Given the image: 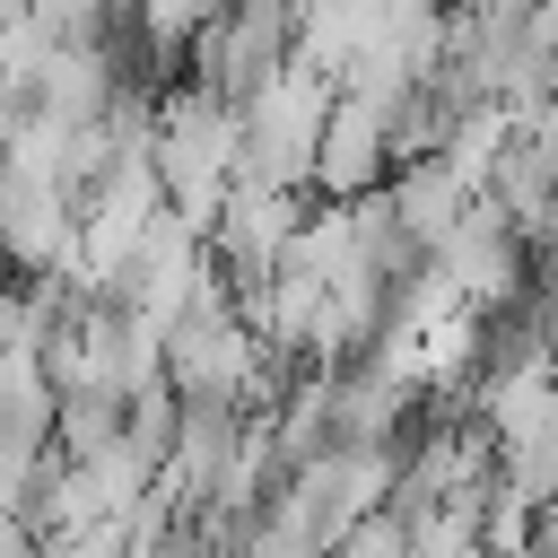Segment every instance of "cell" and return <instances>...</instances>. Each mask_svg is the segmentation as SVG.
<instances>
[{
    "label": "cell",
    "mask_w": 558,
    "mask_h": 558,
    "mask_svg": "<svg viewBox=\"0 0 558 558\" xmlns=\"http://www.w3.org/2000/svg\"><path fill=\"white\" fill-rule=\"evenodd\" d=\"M148 166L166 183V209L209 235V218H218V201L235 183V105L201 96L192 78H174L148 105Z\"/></svg>",
    "instance_id": "6da1fadb"
},
{
    "label": "cell",
    "mask_w": 558,
    "mask_h": 558,
    "mask_svg": "<svg viewBox=\"0 0 558 558\" xmlns=\"http://www.w3.org/2000/svg\"><path fill=\"white\" fill-rule=\"evenodd\" d=\"M323 113H331V87L314 70L288 61L279 78H262L235 105V174L270 183V192H305L314 183V148H323Z\"/></svg>",
    "instance_id": "7a4b0ae2"
},
{
    "label": "cell",
    "mask_w": 558,
    "mask_h": 558,
    "mask_svg": "<svg viewBox=\"0 0 558 558\" xmlns=\"http://www.w3.org/2000/svg\"><path fill=\"white\" fill-rule=\"evenodd\" d=\"M296 61V9H270V0H253V9H209V26H201V44L183 52V78L201 87V96H218V105H244L262 78H279Z\"/></svg>",
    "instance_id": "3957f363"
},
{
    "label": "cell",
    "mask_w": 558,
    "mask_h": 558,
    "mask_svg": "<svg viewBox=\"0 0 558 558\" xmlns=\"http://www.w3.org/2000/svg\"><path fill=\"white\" fill-rule=\"evenodd\" d=\"M392 183V105L384 96H357V87H331V113H323V148H314V192L331 209L366 201Z\"/></svg>",
    "instance_id": "277c9868"
},
{
    "label": "cell",
    "mask_w": 558,
    "mask_h": 558,
    "mask_svg": "<svg viewBox=\"0 0 558 558\" xmlns=\"http://www.w3.org/2000/svg\"><path fill=\"white\" fill-rule=\"evenodd\" d=\"M122 427H131V401L122 392H105V384H87V392H61L52 401V462H105V453H122Z\"/></svg>",
    "instance_id": "5b68a950"
}]
</instances>
